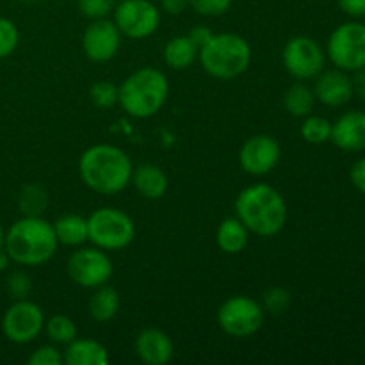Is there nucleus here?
Wrapping results in <instances>:
<instances>
[{
  "instance_id": "obj_27",
  "label": "nucleus",
  "mask_w": 365,
  "mask_h": 365,
  "mask_svg": "<svg viewBox=\"0 0 365 365\" xmlns=\"http://www.w3.org/2000/svg\"><path fill=\"white\" fill-rule=\"evenodd\" d=\"M302 138L310 145H323V143L330 141L331 121H328L323 116L309 114V116L303 118Z\"/></svg>"
},
{
  "instance_id": "obj_26",
  "label": "nucleus",
  "mask_w": 365,
  "mask_h": 365,
  "mask_svg": "<svg viewBox=\"0 0 365 365\" xmlns=\"http://www.w3.org/2000/svg\"><path fill=\"white\" fill-rule=\"evenodd\" d=\"M45 334L50 342L53 344H70L73 339H77V327L73 319L64 314H56V316L45 319Z\"/></svg>"
},
{
  "instance_id": "obj_4",
  "label": "nucleus",
  "mask_w": 365,
  "mask_h": 365,
  "mask_svg": "<svg viewBox=\"0 0 365 365\" xmlns=\"http://www.w3.org/2000/svg\"><path fill=\"white\" fill-rule=\"evenodd\" d=\"M170 95L168 77L157 68H139L118 86V106L132 118L146 120L159 113Z\"/></svg>"
},
{
  "instance_id": "obj_14",
  "label": "nucleus",
  "mask_w": 365,
  "mask_h": 365,
  "mask_svg": "<svg viewBox=\"0 0 365 365\" xmlns=\"http://www.w3.org/2000/svg\"><path fill=\"white\" fill-rule=\"evenodd\" d=\"M121 45V32L109 18L91 20L82 36V50L93 63H107L116 57Z\"/></svg>"
},
{
  "instance_id": "obj_5",
  "label": "nucleus",
  "mask_w": 365,
  "mask_h": 365,
  "mask_svg": "<svg viewBox=\"0 0 365 365\" xmlns=\"http://www.w3.org/2000/svg\"><path fill=\"white\" fill-rule=\"evenodd\" d=\"M252 46L235 32H220L210 36L200 48L198 61L203 70L220 81H234L252 64Z\"/></svg>"
},
{
  "instance_id": "obj_17",
  "label": "nucleus",
  "mask_w": 365,
  "mask_h": 365,
  "mask_svg": "<svg viewBox=\"0 0 365 365\" xmlns=\"http://www.w3.org/2000/svg\"><path fill=\"white\" fill-rule=\"evenodd\" d=\"M173 342L159 328H145L135 337V355L146 365H166L173 359Z\"/></svg>"
},
{
  "instance_id": "obj_19",
  "label": "nucleus",
  "mask_w": 365,
  "mask_h": 365,
  "mask_svg": "<svg viewBox=\"0 0 365 365\" xmlns=\"http://www.w3.org/2000/svg\"><path fill=\"white\" fill-rule=\"evenodd\" d=\"M68 365H107L109 351L106 346L93 339H73L63 353Z\"/></svg>"
},
{
  "instance_id": "obj_30",
  "label": "nucleus",
  "mask_w": 365,
  "mask_h": 365,
  "mask_svg": "<svg viewBox=\"0 0 365 365\" xmlns=\"http://www.w3.org/2000/svg\"><path fill=\"white\" fill-rule=\"evenodd\" d=\"M20 43V32L13 20L0 16V59H6L16 50Z\"/></svg>"
},
{
  "instance_id": "obj_7",
  "label": "nucleus",
  "mask_w": 365,
  "mask_h": 365,
  "mask_svg": "<svg viewBox=\"0 0 365 365\" xmlns=\"http://www.w3.org/2000/svg\"><path fill=\"white\" fill-rule=\"evenodd\" d=\"M327 56L335 68L356 71L365 68V24L346 21L330 34Z\"/></svg>"
},
{
  "instance_id": "obj_35",
  "label": "nucleus",
  "mask_w": 365,
  "mask_h": 365,
  "mask_svg": "<svg viewBox=\"0 0 365 365\" xmlns=\"http://www.w3.org/2000/svg\"><path fill=\"white\" fill-rule=\"evenodd\" d=\"M339 7L342 13H346L351 18H364L365 16V0H337Z\"/></svg>"
},
{
  "instance_id": "obj_6",
  "label": "nucleus",
  "mask_w": 365,
  "mask_h": 365,
  "mask_svg": "<svg viewBox=\"0 0 365 365\" xmlns=\"http://www.w3.org/2000/svg\"><path fill=\"white\" fill-rule=\"evenodd\" d=\"M135 223L116 207H100L88 217V241L103 252H118L134 241Z\"/></svg>"
},
{
  "instance_id": "obj_13",
  "label": "nucleus",
  "mask_w": 365,
  "mask_h": 365,
  "mask_svg": "<svg viewBox=\"0 0 365 365\" xmlns=\"http://www.w3.org/2000/svg\"><path fill=\"white\" fill-rule=\"evenodd\" d=\"M282 150L274 138L267 134H257L246 139L239 152V164L242 171L252 177H264L277 168Z\"/></svg>"
},
{
  "instance_id": "obj_12",
  "label": "nucleus",
  "mask_w": 365,
  "mask_h": 365,
  "mask_svg": "<svg viewBox=\"0 0 365 365\" xmlns=\"http://www.w3.org/2000/svg\"><path fill=\"white\" fill-rule=\"evenodd\" d=\"M45 328V314L29 299H16L2 317V334L13 344L36 341Z\"/></svg>"
},
{
  "instance_id": "obj_10",
  "label": "nucleus",
  "mask_w": 365,
  "mask_h": 365,
  "mask_svg": "<svg viewBox=\"0 0 365 365\" xmlns=\"http://www.w3.org/2000/svg\"><path fill=\"white\" fill-rule=\"evenodd\" d=\"M282 61L287 73L296 81H310L324 70L327 52L314 38L294 36L285 43Z\"/></svg>"
},
{
  "instance_id": "obj_2",
  "label": "nucleus",
  "mask_w": 365,
  "mask_h": 365,
  "mask_svg": "<svg viewBox=\"0 0 365 365\" xmlns=\"http://www.w3.org/2000/svg\"><path fill=\"white\" fill-rule=\"evenodd\" d=\"M234 209L245 227L259 237H273L287 223V203L282 192L269 184H253L242 189Z\"/></svg>"
},
{
  "instance_id": "obj_16",
  "label": "nucleus",
  "mask_w": 365,
  "mask_h": 365,
  "mask_svg": "<svg viewBox=\"0 0 365 365\" xmlns=\"http://www.w3.org/2000/svg\"><path fill=\"white\" fill-rule=\"evenodd\" d=\"M337 148L344 152H362L365 150V113L348 110L331 123V138Z\"/></svg>"
},
{
  "instance_id": "obj_21",
  "label": "nucleus",
  "mask_w": 365,
  "mask_h": 365,
  "mask_svg": "<svg viewBox=\"0 0 365 365\" xmlns=\"http://www.w3.org/2000/svg\"><path fill=\"white\" fill-rule=\"evenodd\" d=\"M120 310V294L110 285H100L95 289L88 302V312L96 323H109Z\"/></svg>"
},
{
  "instance_id": "obj_25",
  "label": "nucleus",
  "mask_w": 365,
  "mask_h": 365,
  "mask_svg": "<svg viewBox=\"0 0 365 365\" xmlns=\"http://www.w3.org/2000/svg\"><path fill=\"white\" fill-rule=\"evenodd\" d=\"M48 207V192L39 184H27L18 195V209L24 216H41Z\"/></svg>"
},
{
  "instance_id": "obj_11",
  "label": "nucleus",
  "mask_w": 365,
  "mask_h": 365,
  "mask_svg": "<svg viewBox=\"0 0 365 365\" xmlns=\"http://www.w3.org/2000/svg\"><path fill=\"white\" fill-rule=\"evenodd\" d=\"M113 21L121 36L130 39L150 38L160 25V11L150 0H123L114 6Z\"/></svg>"
},
{
  "instance_id": "obj_8",
  "label": "nucleus",
  "mask_w": 365,
  "mask_h": 365,
  "mask_svg": "<svg viewBox=\"0 0 365 365\" xmlns=\"http://www.w3.org/2000/svg\"><path fill=\"white\" fill-rule=\"evenodd\" d=\"M262 305L248 296H232L217 310V324L234 339L253 337L264 324Z\"/></svg>"
},
{
  "instance_id": "obj_39",
  "label": "nucleus",
  "mask_w": 365,
  "mask_h": 365,
  "mask_svg": "<svg viewBox=\"0 0 365 365\" xmlns=\"http://www.w3.org/2000/svg\"><path fill=\"white\" fill-rule=\"evenodd\" d=\"M353 82V95L359 96L360 100L365 102V68L355 71V77L351 78Z\"/></svg>"
},
{
  "instance_id": "obj_24",
  "label": "nucleus",
  "mask_w": 365,
  "mask_h": 365,
  "mask_svg": "<svg viewBox=\"0 0 365 365\" xmlns=\"http://www.w3.org/2000/svg\"><path fill=\"white\" fill-rule=\"evenodd\" d=\"M314 106H316V95H314V89H310L309 86L302 84V82H296V84H292L285 91L284 107L291 116H309V114H312Z\"/></svg>"
},
{
  "instance_id": "obj_20",
  "label": "nucleus",
  "mask_w": 365,
  "mask_h": 365,
  "mask_svg": "<svg viewBox=\"0 0 365 365\" xmlns=\"http://www.w3.org/2000/svg\"><path fill=\"white\" fill-rule=\"evenodd\" d=\"M248 239L250 230L237 216L225 217L216 230L217 246L221 252L228 253V255H237V253L245 252V248L248 246Z\"/></svg>"
},
{
  "instance_id": "obj_36",
  "label": "nucleus",
  "mask_w": 365,
  "mask_h": 365,
  "mask_svg": "<svg viewBox=\"0 0 365 365\" xmlns=\"http://www.w3.org/2000/svg\"><path fill=\"white\" fill-rule=\"evenodd\" d=\"M349 178H351L353 185H355L360 192H364L365 195V157L364 159L356 160V163L353 164Z\"/></svg>"
},
{
  "instance_id": "obj_18",
  "label": "nucleus",
  "mask_w": 365,
  "mask_h": 365,
  "mask_svg": "<svg viewBox=\"0 0 365 365\" xmlns=\"http://www.w3.org/2000/svg\"><path fill=\"white\" fill-rule=\"evenodd\" d=\"M130 184L146 200H160L170 187L168 175L155 164H141L134 168Z\"/></svg>"
},
{
  "instance_id": "obj_37",
  "label": "nucleus",
  "mask_w": 365,
  "mask_h": 365,
  "mask_svg": "<svg viewBox=\"0 0 365 365\" xmlns=\"http://www.w3.org/2000/svg\"><path fill=\"white\" fill-rule=\"evenodd\" d=\"M212 34H214V32L210 31L209 27H205V25H198V27L191 29V32H189L187 36L191 38V41L195 43L198 48H202V46L205 45L207 41H209L210 36H212Z\"/></svg>"
},
{
  "instance_id": "obj_43",
  "label": "nucleus",
  "mask_w": 365,
  "mask_h": 365,
  "mask_svg": "<svg viewBox=\"0 0 365 365\" xmlns=\"http://www.w3.org/2000/svg\"><path fill=\"white\" fill-rule=\"evenodd\" d=\"M116 2H123V0H116Z\"/></svg>"
},
{
  "instance_id": "obj_40",
  "label": "nucleus",
  "mask_w": 365,
  "mask_h": 365,
  "mask_svg": "<svg viewBox=\"0 0 365 365\" xmlns=\"http://www.w3.org/2000/svg\"><path fill=\"white\" fill-rule=\"evenodd\" d=\"M9 264H11L9 255H7L6 250L0 248V271H6L7 267H9Z\"/></svg>"
},
{
  "instance_id": "obj_22",
  "label": "nucleus",
  "mask_w": 365,
  "mask_h": 365,
  "mask_svg": "<svg viewBox=\"0 0 365 365\" xmlns=\"http://www.w3.org/2000/svg\"><path fill=\"white\" fill-rule=\"evenodd\" d=\"M52 225L59 245L78 248L88 241V217L78 214H63Z\"/></svg>"
},
{
  "instance_id": "obj_41",
  "label": "nucleus",
  "mask_w": 365,
  "mask_h": 365,
  "mask_svg": "<svg viewBox=\"0 0 365 365\" xmlns=\"http://www.w3.org/2000/svg\"><path fill=\"white\" fill-rule=\"evenodd\" d=\"M4 241H6V232H4L2 225H0V248H4Z\"/></svg>"
},
{
  "instance_id": "obj_15",
  "label": "nucleus",
  "mask_w": 365,
  "mask_h": 365,
  "mask_svg": "<svg viewBox=\"0 0 365 365\" xmlns=\"http://www.w3.org/2000/svg\"><path fill=\"white\" fill-rule=\"evenodd\" d=\"M314 95L317 102L327 107H342L353 98V82L348 71L344 70H327L321 71L316 77Z\"/></svg>"
},
{
  "instance_id": "obj_28",
  "label": "nucleus",
  "mask_w": 365,
  "mask_h": 365,
  "mask_svg": "<svg viewBox=\"0 0 365 365\" xmlns=\"http://www.w3.org/2000/svg\"><path fill=\"white\" fill-rule=\"evenodd\" d=\"M89 98L98 109H113L118 106V86L109 81L95 82L89 89Z\"/></svg>"
},
{
  "instance_id": "obj_23",
  "label": "nucleus",
  "mask_w": 365,
  "mask_h": 365,
  "mask_svg": "<svg viewBox=\"0 0 365 365\" xmlns=\"http://www.w3.org/2000/svg\"><path fill=\"white\" fill-rule=\"evenodd\" d=\"M200 48L189 36H175L164 46V63L171 70H187L198 59Z\"/></svg>"
},
{
  "instance_id": "obj_42",
  "label": "nucleus",
  "mask_w": 365,
  "mask_h": 365,
  "mask_svg": "<svg viewBox=\"0 0 365 365\" xmlns=\"http://www.w3.org/2000/svg\"><path fill=\"white\" fill-rule=\"evenodd\" d=\"M21 2H27V4H32V2H39V0H21Z\"/></svg>"
},
{
  "instance_id": "obj_32",
  "label": "nucleus",
  "mask_w": 365,
  "mask_h": 365,
  "mask_svg": "<svg viewBox=\"0 0 365 365\" xmlns=\"http://www.w3.org/2000/svg\"><path fill=\"white\" fill-rule=\"evenodd\" d=\"M77 7L82 16L89 20H100L113 13L114 0H77Z\"/></svg>"
},
{
  "instance_id": "obj_33",
  "label": "nucleus",
  "mask_w": 365,
  "mask_h": 365,
  "mask_svg": "<svg viewBox=\"0 0 365 365\" xmlns=\"http://www.w3.org/2000/svg\"><path fill=\"white\" fill-rule=\"evenodd\" d=\"M189 7L202 16H221L232 6V0H187Z\"/></svg>"
},
{
  "instance_id": "obj_34",
  "label": "nucleus",
  "mask_w": 365,
  "mask_h": 365,
  "mask_svg": "<svg viewBox=\"0 0 365 365\" xmlns=\"http://www.w3.org/2000/svg\"><path fill=\"white\" fill-rule=\"evenodd\" d=\"M29 365H63V353L52 344H45L36 348L27 359Z\"/></svg>"
},
{
  "instance_id": "obj_1",
  "label": "nucleus",
  "mask_w": 365,
  "mask_h": 365,
  "mask_svg": "<svg viewBox=\"0 0 365 365\" xmlns=\"http://www.w3.org/2000/svg\"><path fill=\"white\" fill-rule=\"evenodd\" d=\"M132 171L130 157L120 146L107 143L89 146L78 160V175L86 187L103 196L125 191L130 184Z\"/></svg>"
},
{
  "instance_id": "obj_31",
  "label": "nucleus",
  "mask_w": 365,
  "mask_h": 365,
  "mask_svg": "<svg viewBox=\"0 0 365 365\" xmlns=\"http://www.w3.org/2000/svg\"><path fill=\"white\" fill-rule=\"evenodd\" d=\"M6 291L14 302L16 299H27V296L32 291L31 277L24 271H11L6 278Z\"/></svg>"
},
{
  "instance_id": "obj_9",
  "label": "nucleus",
  "mask_w": 365,
  "mask_h": 365,
  "mask_svg": "<svg viewBox=\"0 0 365 365\" xmlns=\"http://www.w3.org/2000/svg\"><path fill=\"white\" fill-rule=\"evenodd\" d=\"M113 260L107 252L96 248H81L70 255L66 262V273L75 285L84 289H96L109 284L113 277Z\"/></svg>"
},
{
  "instance_id": "obj_29",
  "label": "nucleus",
  "mask_w": 365,
  "mask_h": 365,
  "mask_svg": "<svg viewBox=\"0 0 365 365\" xmlns=\"http://www.w3.org/2000/svg\"><path fill=\"white\" fill-rule=\"evenodd\" d=\"M291 303H292V294L285 287H271L264 292L262 309L264 312L267 314L278 316V314L287 312Z\"/></svg>"
},
{
  "instance_id": "obj_3",
  "label": "nucleus",
  "mask_w": 365,
  "mask_h": 365,
  "mask_svg": "<svg viewBox=\"0 0 365 365\" xmlns=\"http://www.w3.org/2000/svg\"><path fill=\"white\" fill-rule=\"evenodd\" d=\"M57 248L59 242L53 225L43 216H21L11 225L4 241L11 262L27 267L46 264L56 255Z\"/></svg>"
},
{
  "instance_id": "obj_38",
  "label": "nucleus",
  "mask_w": 365,
  "mask_h": 365,
  "mask_svg": "<svg viewBox=\"0 0 365 365\" xmlns=\"http://www.w3.org/2000/svg\"><path fill=\"white\" fill-rule=\"evenodd\" d=\"M189 7L187 0H160V9L168 14H182Z\"/></svg>"
}]
</instances>
